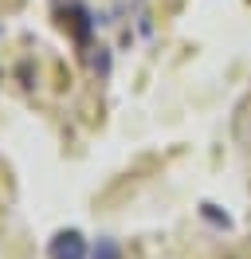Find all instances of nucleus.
Wrapping results in <instances>:
<instances>
[{"label": "nucleus", "mask_w": 251, "mask_h": 259, "mask_svg": "<svg viewBox=\"0 0 251 259\" xmlns=\"http://www.w3.org/2000/svg\"><path fill=\"white\" fill-rule=\"evenodd\" d=\"M47 255L51 259H87V240L78 232H59L51 240V247H47Z\"/></svg>", "instance_id": "nucleus-1"}, {"label": "nucleus", "mask_w": 251, "mask_h": 259, "mask_svg": "<svg viewBox=\"0 0 251 259\" xmlns=\"http://www.w3.org/2000/svg\"><path fill=\"white\" fill-rule=\"evenodd\" d=\"M91 259H122V251H118V243H114V240H98V247H94Z\"/></svg>", "instance_id": "nucleus-2"}]
</instances>
